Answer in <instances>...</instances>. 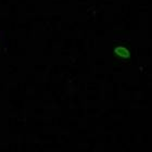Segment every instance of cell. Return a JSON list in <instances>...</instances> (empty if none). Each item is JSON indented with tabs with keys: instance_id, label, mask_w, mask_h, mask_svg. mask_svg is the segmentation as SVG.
<instances>
[{
	"instance_id": "6da1fadb",
	"label": "cell",
	"mask_w": 152,
	"mask_h": 152,
	"mask_svg": "<svg viewBox=\"0 0 152 152\" xmlns=\"http://www.w3.org/2000/svg\"><path fill=\"white\" fill-rule=\"evenodd\" d=\"M114 54L116 57L121 58V59H124V60H127L130 58V51L129 49L123 45H118L114 48Z\"/></svg>"
}]
</instances>
